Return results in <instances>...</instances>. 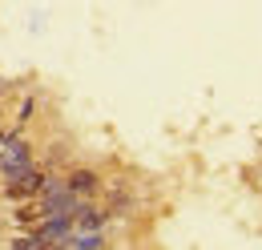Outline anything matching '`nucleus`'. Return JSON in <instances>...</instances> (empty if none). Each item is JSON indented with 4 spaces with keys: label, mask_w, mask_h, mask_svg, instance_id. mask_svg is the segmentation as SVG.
<instances>
[{
    "label": "nucleus",
    "mask_w": 262,
    "mask_h": 250,
    "mask_svg": "<svg viewBox=\"0 0 262 250\" xmlns=\"http://www.w3.org/2000/svg\"><path fill=\"white\" fill-rule=\"evenodd\" d=\"M0 137H4V125H0Z\"/></svg>",
    "instance_id": "nucleus-6"
},
{
    "label": "nucleus",
    "mask_w": 262,
    "mask_h": 250,
    "mask_svg": "<svg viewBox=\"0 0 262 250\" xmlns=\"http://www.w3.org/2000/svg\"><path fill=\"white\" fill-rule=\"evenodd\" d=\"M45 174H49V170H45L40 161H33L29 170H20L16 178L4 182V198H8V202H29V198H36L40 186H45Z\"/></svg>",
    "instance_id": "nucleus-2"
},
{
    "label": "nucleus",
    "mask_w": 262,
    "mask_h": 250,
    "mask_svg": "<svg viewBox=\"0 0 262 250\" xmlns=\"http://www.w3.org/2000/svg\"><path fill=\"white\" fill-rule=\"evenodd\" d=\"M16 246H20V250H36V246H45V242H40L36 230H25V234H16Z\"/></svg>",
    "instance_id": "nucleus-5"
},
{
    "label": "nucleus",
    "mask_w": 262,
    "mask_h": 250,
    "mask_svg": "<svg viewBox=\"0 0 262 250\" xmlns=\"http://www.w3.org/2000/svg\"><path fill=\"white\" fill-rule=\"evenodd\" d=\"M36 157H33V141L25 137V125H12V129H4V137H0V178L8 182V178H16L20 170H29Z\"/></svg>",
    "instance_id": "nucleus-1"
},
{
    "label": "nucleus",
    "mask_w": 262,
    "mask_h": 250,
    "mask_svg": "<svg viewBox=\"0 0 262 250\" xmlns=\"http://www.w3.org/2000/svg\"><path fill=\"white\" fill-rule=\"evenodd\" d=\"M73 222H77V230H105V222H109V210H105V206H97L93 198H85V202L77 206Z\"/></svg>",
    "instance_id": "nucleus-4"
},
{
    "label": "nucleus",
    "mask_w": 262,
    "mask_h": 250,
    "mask_svg": "<svg viewBox=\"0 0 262 250\" xmlns=\"http://www.w3.org/2000/svg\"><path fill=\"white\" fill-rule=\"evenodd\" d=\"M65 186L73 190L77 198H97L105 182H101V174H97V170H89V165H73V170L65 174Z\"/></svg>",
    "instance_id": "nucleus-3"
}]
</instances>
